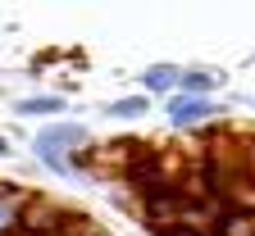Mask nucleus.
I'll return each instance as SVG.
<instances>
[{
  "mask_svg": "<svg viewBox=\"0 0 255 236\" xmlns=\"http://www.w3.org/2000/svg\"><path fill=\"white\" fill-rule=\"evenodd\" d=\"M219 86H223V73H214V69H182V78H178V95L210 100V91H219Z\"/></svg>",
  "mask_w": 255,
  "mask_h": 236,
  "instance_id": "nucleus-7",
  "label": "nucleus"
},
{
  "mask_svg": "<svg viewBox=\"0 0 255 236\" xmlns=\"http://www.w3.org/2000/svg\"><path fill=\"white\" fill-rule=\"evenodd\" d=\"M164 118L173 127H201L210 118H219V105L205 95H169V105H164Z\"/></svg>",
  "mask_w": 255,
  "mask_h": 236,
  "instance_id": "nucleus-2",
  "label": "nucleus"
},
{
  "mask_svg": "<svg viewBox=\"0 0 255 236\" xmlns=\"http://www.w3.org/2000/svg\"><path fill=\"white\" fill-rule=\"evenodd\" d=\"M178 78H182V69L178 64H146V69L137 73V86H141V95H178Z\"/></svg>",
  "mask_w": 255,
  "mask_h": 236,
  "instance_id": "nucleus-3",
  "label": "nucleus"
},
{
  "mask_svg": "<svg viewBox=\"0 0 255 236\" xmlns=\"http://www.w3.org/2000/svg\"><path fill=\"white\" fill-rule=\"evenodd\" d=\"M146 114H150V95H141V91L119 95V100H110V105H105V118H110V123H137V118H146Z\"/></svg>",
  "mask_w": 255,
  "mask_h": 236,
  "instance_id": "nucleus-6",
  "label": "nucleus"
},
{
  "mask_svg": "<svg viewBox=\"0 0 255 236\" xmlns=\"http://www.w3.org/2000/svg\"><path fill=\"white\" fill-rule=\"evenodd\" d=\"M23 205H27V191L23 186H0V236H18Z\"/></svg>",
  "mask_w": 255,
  "mask_h": 236,
  "instance_id": "nucleus-5",
  "label": "nucleus"
},
{
  "mask_svg": "<svg viewBox=\"0 0 255 236\" xmlns=\"http://www.w3.org/2000/svg\"><path fill=\"white\" fill-rule=\"evenodd\" d=\"M87 146H91V132L82 123H55L32 137V155L59 177H73V155H82Z\"/></svg>",
  "mask_w": 255,
  "mask_h": 236,
  "instance_id": "nucleus-1",
  "label": "nucleus"
},
{
  "mask_svg": "<svg viewBox=\"0 0 255 236\" xmlns=\"http://www.w3.org/2000/svg\"><path fill=\"white\" fill-rule=\"evenodd\" d=\"M0 159H14V146H9V137L0 132Z\"/></svg>",
  "mask_w": 255,
  "mask_h": 236,
  "instance_id": "nucleus-8",
  "label": "nucleus"
},
{
  "mask_svg": "<svg viewBox=\"0 0 255 236\" xmlns=\"http://www.w3.org/2000/svg\"><path fill=\"white\" fill-rule=\"evenodd\" d=\"M64 109H69V100H64V95H55V91H37V95H23L18 100V105H14V114L18 118H59Z\"/></svg>",
  "mask_w": 255,
  "mask_h": 236,
  "instance_id": "nucleus-4",
  "label": "nucleus"
}]
</instances>
